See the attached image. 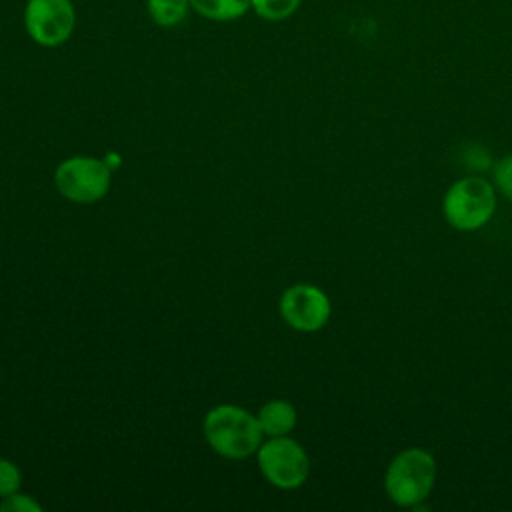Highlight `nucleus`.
I'll list each match as a JSON object with an SVG mask.
<instances>
[{"label": "nucleus", "instance_id": "1", "mask_svg": "<svg viewBox=\"0 0 512 512\" xmlns=\"http://www.w3.org/2000/svg\"><path fill=\"white\" fill-rule=\"evenodd\" d=\"M258 418L248 410L232 404L212 408L204 418V438L210 448L224 458H246L262 444Z\"/></svg>", "mask_w": 512, "mask_h": 512}, {"label": "nucleus", "instance_id": "2", "mask_svg": "<svg viewBox=\"0 0 512 512\" xmlns=\"http://www.w3.org/2000/svg\"><path fill=\"white\" fill-rule=\"evenodd\" d=\"M436 482V460L424 448H406L398 452L384 474L388 498L404 508H416L424 502Z\"/></svg>", "mask_w": 512, "mask_h": 512}, {"label": "nucleus", "instance_id": "3", "mask_svg": "<svg viewBox=\"0 0 512 512\" xmlns=\"http://www.w3.org/2000/svg\"><path fill=\"white\" fill-rule=\"evenodd\" d=\"M442 212L452 228L474 232L492 220L496 212V188L482 176H464L446 190Z\"/></svg>", "mask_w": 512, "mask_h": 512}, {"label": "nucleus", "instance_id": "4", "mask_svg": "<svg viewBox=\"0 0 512 512\" xmlns=\"http://www.w3.org/2000/svg\"><path fill=\"white\" fill-rule=\"evenodd\" d=\"M262 476L284 490L298 488L310 474V460L304 448L288 436H272L256 450Z\"/></svg>", "mask_w": 512, "mask_h": 512}, {"label": "nucleus", "instance_id": "5", "mask_svg": "<svg viewBox=\"0 0 512 512\" xmlns=\"http://www.w3.org/2000/svg\"><path fill=\"white\" fill-rule=\"evenodd\" d=\"M58 192L80 204L100 200L110 188V168L92 156H72L58 164L54 172Z\"/></svg>", "mask_w": 512, "mask_h": 512}, {"label": "nucleus", "instance_id": "6", "mask_svg": "<svg viewBox=\"0 0 512 512\" xmlns=\"http://www.w3.org/2000/svg\"><path fill=\"white\" fill-rule=\"evenodd\" d=\"M330 300L314 284H294L280 298V314L288 326L300 332H316L330 318Z\"/></svg>", "mask_w": 512, "mask_h": 512}, {"label": "nucleus", "instance_id": "7", "mask_svg": "<svg viewBox=\"0 0 512 512\" xmlns=\"http://www.w3.org/2000/svg\"><path fill=\"white\" fill-rule=\"evenodd\" d=\"M24 24L34 42L58 46L74 30V8L70 0H30Z\"/></svg>", "mask_w": 512, "mask_h": 512}, {"label": "nucleus", "instance_id": "8", "mask_svg": "<svg viewBox=\"0 0 512 512\" xmlns=\"http://www.w3.org/2000/svg\"><path fill=\"white\" fill-rule=\"evenodd\" d=\"M256 418L266 436H286L296 426V408L286 400H270L258 410Z\"/></svg>", "mask_w": 512, "mask_h": 512}, {"label": "nucleus", "instance_id": "9", "mask_svg": "<svg viewBox=\"0 0 512 512\" xmlns=\"http://www.w3.org/2000/svg\"><path fill=\"white\" fill-rule=\"evenodd\" d=\"M190 4L210 20H234L248 10L252 0H190Z\"/></svg>", "mask_w": 512, "mask_h": 512}, {"label": "nucleus", "instance_id": "10", "mask_svg": "<svg viewBox=\"0 0 512 512\" xmlns=\"http://www.w3.org/2000/svg\"><path fill=\"white\" fill-rule=\"evenodd\" d=\"M150 16L160 26H176L184 20L188 0H148Z\"/></svg>", "mask_w": 512, "mask_h": 512}, {"label": "nucleus", "instance_id": "11", "mask_svg": "<svg viewBox=\"0 0 512 512\" xmlns=\"http://www.w3.org/2000/svg\"><path fill=\"white\" fill-rule=\"evenodd\" d=\"M300 0H252L258 16L266 20H282L296 12Z\"/></svg>", "mask_w": 512, "mask_h": 512}, {"label": "nucleus", "instance_id": "12", "mask_svg": "<svg viewBox=\"0 0 512 512\" xmlns=\"http://www.w3.org/2000/svg\"><path fill=\"white\" fill-rule=\"evenodd\" d=\"M20 488V470L14 462L0 458V498L18 492Z\"/></svg>", "mask_w": 512, "mask_h": 512}, {"label": "nucleus", "instance_id": "13", "mask_svg": "<svg viewBox=\"0 0 512 512\" xmlns=\"http://www.w3.org/2000/svg\"><path fill=\"white\" fill-rule=\"evenodd\" d=\"M494 184L508 200H512V154H506L494 166Z\"/></svg>", "mask_w": 512, "mask_h": 512}, {"label": "nucleus", "instance_id": "14", "mask_svg": "<svg viewBox=\"0 0 512 512\" xmlns=\"http://www.w3.org/2000/svg\"><path fill=\"white\" fill-rule=\"evenodd\" d=\"M0 510H4V512L6 510H10V512H38V510H42V506L36 500H32L30 496L14 492V494L2 498Z\"/></svg>", "mask_w": 512, "mask_h": 512}]
</instances>
